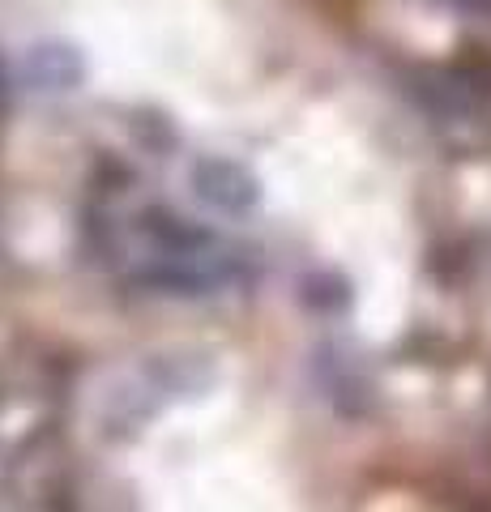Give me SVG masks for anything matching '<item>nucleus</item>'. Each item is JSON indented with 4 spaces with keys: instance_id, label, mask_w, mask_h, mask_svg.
I'll return each mask as SVG.
<instances>
[{
    "instance_id": "f257e3e1",
    "label": "nucleus",
    "mask_w": 491,
    "mask_h": 512,
    "mask_svg": "<svg viewBox=\"0 0 491 512\" xmlns=\"http://www.w3.org/2000/svg\"><path fill=\"white\" fill-rule=\"evenodd\" d=\"M188 184H193L197 197L218 214H244L257 205L261 184L244 163H231V158H197L188 167Z\"/></svg>"
},
{
    "instance_id": "f03ea898",
    "label": "nucleus",
    "mask_w": 491,
    "mask_h": 512,
    "mask_svg": "<svg viewBox=\"0 0 491 512\" xmlns=\"http://www.w3.org/2000/svg\"><path fill=\"white\" fill-rule=\"evenodd\" d=\"M82 77H86L82 52L69 43H39L22 60V82L35 94H69L82 86Z\"/></svg>"
}]
</instances>
